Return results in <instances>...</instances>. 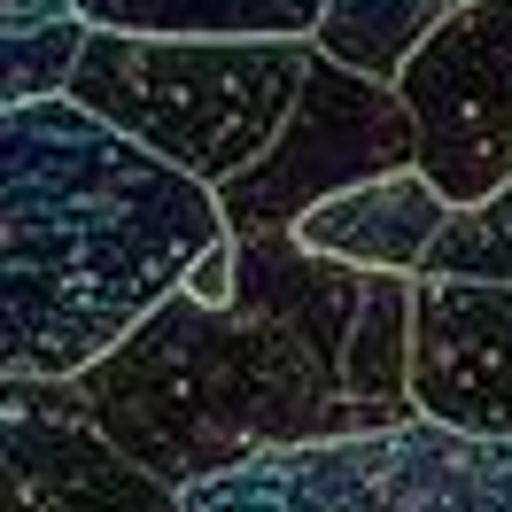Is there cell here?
<instances>
[{"label":"cell","instance_id":"obj_1","mask_svg":"<svg viewBox=\"0 0 512 512\" xmlns=\"http://www.w3.org/2000/svg\"><path fill=\"white\" fill-rule=\"evenodd\" d=\"M218 233L210 187L78 101L0 109V373L70 381L117 350Z\"/></svg>","mask_w":512,"mask_h":512},{"label":"cell","instance_id":"obj_2","mask_svg":"<svg viewBox=\"0 0 512 512\" xmlns=\"http://www.w3.org/2000/svg\"><path fill=\"white\" fill-rule=\"evenodd\" d=\"M16 412L78 419L163 497L264 450L350 443L412 419L388 404H350L319 350L280 319L233 311V303L194 311L179 288L70 381H16Z\"/></svg>","mask_w":512,"mask_h":512},{"label":"cell","instance_id":"obj_3","mask_svg":"<svg viewBox=\"0 0 512 512\" xmlns=\"http://www.w3.org/2000/svg\"><path fill=\"white\" fill-rule=\"evenodd\" d=\"M311 70V39H132L86 32L63 78V101L132 148H148L194 187H225L264 156L295 86Z\"/></svg>","mask_w":512,"mask_h":512},{"label":"cell","instance_id":"obj_4","mask_svg":"<svg viewBox=\"0 0 512 512\" xmlns=\"http://www.w3.org/2000/svg\"><path fill=\"white\" fill-rule=\"evenodd\" d=\"M179 512H512V443L427 419L311 450H264L171 497Z\"/></svg>","mask_w":512,"mask_h":512},{"label":"cell","instance_id":"obj_5","mask_svg":"<svg viewBox=\"0 0 512 512\" xmlns=\"http://www.w3.org/2000/svg\"><path fill=\"white\" fill-rule=\"evenodd\" d=\"M412 117V171L466 210L512 187V0H458L388 78Z\"/></svg>","mask_w":512,"mask_h":512},{"label":"cell","instance_id":"obj_6","mask_svg":"<svg viewBox=\"0 0 512 512\" xmlns=\"http://www.w3.org/2000/svg\"><path fill=\"white\" fill-rule=\"evenodd\" d=\"M404 163H412V117L396 109V94L311 55L264 156L241 163L225 187H210V202H218L225 233H288L311 202L357 187V179L404 171Z\"/></svg>","mask_w":512,"mask_h":512},{"label":"cell","instance_id":"obj_7","mask_svg":"<svg viewBox=\"0 0 512 512\" xmlns=\"http://www.w3.org/2000/svg\"><path fill=\"white\" fill-rule=\"evenodd\" d=\"M404 404L427 427L512 443V288H489V280H412Z\"/></svg>","mask_w":512,"mask_h":512},{"label":"cell","instance_id":"obj_8","mask_svg":"<svg viewBox=\"0 0 512 512\" xmlns=\"http://www.w3.org/2000/svg\"><path fill=\"white\" fill-rule=\"evenodd\" d=\"M0 512H179L78 419L0 412Z\"/></svg>","mask_w":512,"mask_h":512},{"label":"cell","instance_id":"obj_9","mask_svg":"<svg viewBox=\"0 0 512 512\" xmlns=\"http://www.w3.org/2000/svg\"><path fill=\"white\" fill-rule=\"evenodd\" d=\"M435 225H443V194L404 163V171H381V179H357V187L311 202L288 225V241L326 256V264H350V272H396V280H412L419 249L435 241Z\"/></svg>","mask_w":512,"mask_h":512},{"label":"cell","instance_id":"obj_10","mask_svg":"<svg viewBox=\"0 0 512 512\" xmlns=\"http://www.w3.org/2000/svg\"><path fill=\"white\" fill-rule=\"evenodd\" d=\"M86 32L132 39H311L326 0H63Z\"/></svg>","mask_w":512,"mask_h":512},{"label":"cell","instance_id":"obj_11","mask_svg":"<svg viewBox=\"0 0 512 512\" xmlns=\"http://www.w3.org/2000/svg\"><path fill=\"white\" fill-rule=\"evenodd\" d=\"M450 8H458V0H326L319 24H311V55L334 63V70H357V78H373V86H388L396 63L443 24Z\"/></svg>","mask_w":512,"mask_h":512},{"label":"cell","instance_id":"obj_12","mask_svg":"<svg viewBox=\"0 0 512 512\" xmlns=\"http://www.w3.org/2000/svg\"><path fill=\"white\" fill-rule=\"evenodd\" d=\"M86 24L63 0H0V109L63 94Z\"/></svg>","mask_w":512,"mask_h":512},{"label":"cell","instance_id":"obj_13","mask_svg":"<svg viewBox=\"0 0 512 512\" xmlns=\"http://www.w3.org/2000/svg\"><path fill=\"white\" fill-rule=\"evenodd\" d=\"M412 280H489V288H512V187L481 194L466 210H443L435 241L419 249Z\"/></svg>","mask_w":512,"mask_h":512},{"label":"cell","instance_id":"obj_14","mask_svg":"<svg viewBox=\"0 0 512 512\" xmlns=\"http://www.w3.org/2000/svg\"><path fill=\"white\" fill-rule=\"evenodd\" d=\"M179 295H187L194 311H225V295H233V241H225V233L179 272Z\"/></svg>","mask_w":512,"mask_h":512}]
</instances>
